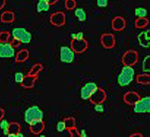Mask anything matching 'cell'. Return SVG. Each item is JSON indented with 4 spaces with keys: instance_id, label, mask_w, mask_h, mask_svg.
<instances>
[{
    "instance_id": "ba28073f",
    "label": "cell",
    "mask_w": 150,
    "mask_h": 137,
    "mask_svg": "<svg viewBox=\"0 0 150 137\" xmlns=\"http://www.w3.org/2000/svg\"><path fill=\"white\" fill-rule=\"evenodd\" d=\"M107 98H108V95H107L105 90L98 86L97 88L94 90L93 92L92 93V95H90L89 101L92 104H103L107 100Z\"/></svg>"
},
{
    "instance_id": "277c9868",
    "label": "cell",
    "mask_w": 150,
    "mask_h": 137,
    "mask_svg": "<svg viewBox=\"0 0 150 137\" xmlns=\"http://www.w3.org/2000/svg\"><path fill=\"white\" fill-rule=\"evenodd\" d=\"M121 61L123 66H135L139 61L138 52L134 49H129L122 54Z\"/></svg>"
},
{
    "instance_id": "ffe728a7",
    "label": "cell",
    "mask_w": 150,
    "mask_h": 137,
    "mask_svg": "<svg viewBox=\"0 0 150 137\" xmlns=\"http://www.w3.org/2000/svg\"><path fill=\"white\" fill-rule=\"evenodd\" d=\"M136 82L138 84L143 86H149L150 84V76L149 73H143L139 74L136 76Z\"/></svg>"
},
{
    "instance_id": "f1b7e54d",
    "label": "cell",
    "mask_w": 150,
    "mask_h": 137,
    "mask_svg": "<svg viewBox=\"0 0 150 137\" xmlns=\"http://www.w3.org/2000/svg\"><path fill=\"white\" fill-rule=\"evenodd\" d=\"M65 8L67 10H73L77 8L76 0H65Z\"/></svg>"
},
{
    "instance_id": "4316f807",
    "label": "cell",
    "mask_w": 150,
    "mask_h": 137,
    "mask_svg": "<svg viewBox=\"0 0 150 137\" xmlns=\"http://www.w3.org/2000/svg\"><path fill=\"white\" fill-rule=\"evenodd\" d=\"M11 37L10 31H0V42H10V38Z\"/></svg>"
},
{
    "instance_id": "d590c367",
    "label": "cell",
    "mask_w": 150,
    "mask_h": 137,
    "mask_svg": "<svg viewBox=\"0 0 150 137\" xmlns=\"http://www.w3.org/2000/svg\"><path fill=\"white\" fill-rule=\"evenodd\" d=\"M94 110L97 113H103L104 111V107L103 106V104H94Z\"/></svg>"
},
{
    "instance_id": "ac0fdd59",
    "label": "cell",
    "mask_w": 150,
    "mask_h": 137,
    "mask_svg": "<svg viewBox=\"0 0 150 137\" xmlns=\"http://www.w3.org/2000/svg\"><path fill=\"white\" fill-rule=\"evenodd\" d=\"M14 57L16 63H24L29 58V51L27 49H22L16 53Z\"/></svg>"
},
{
    "instance_id": "cb8c5ba5",
    "label": "cell",
    "mask_w": 150,
    "mask_h": 137,
    "mask_svg": "<svg viewBox=\"0 0 150 137\" xmlns=\"http://www.w3.org/2000/svg\"><path fill=\"white\" fill-rule=\"evenodd\" d=\"M8 129L9 134H14L16 135V134L21 131V124H19L17 122H9Z\"/></svg>"
},
{
    "instance_id": "ee69618b",
    "label": "cell",
    "mask_w": 150,
    "mask_h": 137,
    "mask_svg": "<svg viewBox=\"0 0 150 137\" xmlns=\"http://www.w3.org/2000/svg\"><path fill=\"white\" fill-rule=\"evenodd\" d=\"M2 133H3V134L5 136H7L8 134H9L8 132V129L6 128V129H4V130H2Z\"/></svg>"
},
{
    "instance_id": "bcb514c9",
    "label": "cell",
    "mask_w": 150,
    "mask_h": 137,
    "mask_svg": "<svg viewBox=\"0 0 150 137\" xmlns=\"http://www.w3.org/2000/svg\"><path fill=\"white\" fill-rule=\"evenodd\" d=\"M7 136H8V137H16V135H15V134H8L7 135Z\"/></svg>"
},
{
    "instance_id": "6da1fadb",
    "label": "cell",
    "mask_w": 150,
    "mask_h": 137,
    "mask_svg": "<svg viewBox=\"0 0 150 137\" xmlns=\"http://www.w3.org/2000/svg\"><path fill=\"white\" fill-rule=\"evenodd\" d=\"M135 71L133 66H123L120 74L118 75L117 82L120 86H127L134 81Z\"/></svg>"
},
{
    "instance_id": "f6af8a7d",
    "label": "cell",
    "mask_w": 150,
    "mask_h": 137,
    "mask_svg": "<svg viewBox=\"0 0 150 137\" xmlns=\"http://www.w3.org/2000/svg\"><path fill=\"white\" fill-rule=\"evenodd\" d=\"M23 136H24V135L22 134V133H21V132H19L18 134H16V137H23Z\"/></svg>"
},
{
    "instance_id": "30bf717a",
    "label": "cell",
    "mask_w": 150,
    "mask_h": 137,
    "mask_svg": "<svg viewBox=\"0 0 150 137\" xmlns=\"http://www.w3.org/2000/svg\"><path fill=\"white\" fill-rule=\"evenodd\" d=\"M100 42L105 49H112L116 46V37L113 34L104 33L101 35Z\"/></svg>"
},
{
    "instance_id": "2e32d148",
    "label": "cell",
    "mask_w": 150,
    "mask_h": 137,
    "mask_svg": "<svg viewBox=\"0 0 150 137\" xmlns=\"http://www.w3.org/2000/svg\"><path fill=\"white\" fill-rule=\"evenodd\" d=\"M38 79V75L34 76V75H30V74H27L24 75L23 80L20 85L24 89H27V90L33 89Z\"/></svg>"
},
{
    "instance_id": "4fadbf2b",
    "label": "cell",
    "mask_w": 150,
    "mask_h": 137,
    "mask_svg": "<svg viewBox=\"0 0 150 137\" xmlns=\"http://www.w3.org/2000/svg\"><path fill=\"white\" fill-rule=\"evenodd\" d=\"M98 87V85L95 82H88L83 86L80 90V98L83 100H89V97L92 95L94 90Z\"/></svg>"
},
{
    "instance_id": "74e56055",
    "label": "cell",
    "mask_w": 150,
    "mask_h": 137,
    "mask_svg": "<svg viewBox=\"0 0 150 137\" xmlns=\"http://www.w3.org/2000/svg\"><path fill=\"white\" fill-rule=\"evenodd\" d=\"M76 35H75V39L74 40H80L84 39V34L83 32L82 31H80V32L75 33Z\"/></svg>"
},
{
    "instance_id": "1f68e13d",
    "label": "cell",
    "mask_w": 150,
    "mask_h": 137,
    "mask_svg": "<svg viewBox=\"0 0 150 137\" xmlns=\"http://www.w3.org/2000/svg\"><path fill=\"white\" fill-rule=\"evenodd\" d=\"M24 78V74L23 72H16L14 74V81L17 83L21 84V82L23 81Z\"/></svg>"
},
{
    "instance_id": "83f0119b",
    "label": "cell",
    "mask_w": 150,
    "mask_h": 137,
    "mask_svg": "<svg viewBox=\"0 0 150 137\" xmlns=\"http://www.w3.org/2000/svg\"><path fill=\"white\" fill-rule=\"evenodd\" d=\"M148 11L145 8H137L134 9V15L137 17H146Z\"/></svg>"
},
{
    "instance_id": "8d00e7d4",
    "label": "cell",
    "mask_w": 150,
    "mask_h": 137,
    "mask_svg": "<svg viewBox=\"0 0 150 137\" xmlns=\"http://www.w3.org/2000/svg\"><path fill=\"white\" fill-rule=\"evenodd\" d=\"M10 42H11V44L12 45V46H13L14 49L20 47V46H21V44H22V43L21 42V41L18 40L16 39V38H13V39H12V40Z\"/></svg>"
},
{
    "instance_id": "3957f363",
    "label": "cell",
    "mask_w": 150,
    "mask_h": 137,
    "mask_svg": "<svg viewBox=\"0 0 150 137\" xmlns=\"http://www.w3.org/2000/svg\"><path fill=\"white\" fill-rule=\"evenodd\" d=\"M38 119H44V112L37 105H33L26 109L24 114V120L29 124L31 122Z\"/></svg>"
},
{
    "instance_id": "ab89813d",
    "label": "cell",
    "mask_w": 150,
    "mask_h": 137,
    "mask_svg": "<svg viewBox=\"0 0 150 137\" xmlns=\"http://www.w3.org/2000/svg\"><path fill=\"white\" fill-rule=\"evenodd\" d=\"M5 110H4L3 108H2V107H0V120H2V119H3L4 117H5Z\"/></svg>"
},
{
    "instance_id": "836d02e7",
    "label": "cell",
    "mask_w": 150,
    "mask_h": 137,
    "mask_svg": "<svg viewBox=\"0 0 150 137\" xmlns=\"http://www.w3.org/2000/svg\"><path fill=\"white\" fill-rule=\"evenodd\" d=\"M109 0H96V4L99 8L108 7Z\"/></svg>"
},
{
    "instance_id": "7c38bea8",
    "label": "cell",
    "mask_w": 150,
    "mask_h": 137,
    "mask_svg": "<svg viewBox=\"0 0 150 137\" xmlns=\"http://www.w3.org/2000/svg\"><path fill=\"white\" fill-rule=\"evenodd\" d=\"M29 130L35 136H39L44 132L45 129V123L44 119H38L31 122L29 124Z\"/></svg>"
},
{
    "instance_id": "7dc6e473",
    "label": "cell",
    "mask_w": 150,
    "mask_h": 137,
    "mask_svg": "<svg viewBox=\"0 0 150 137\" xmlns=\"http://www.w3.org/2000/svg\"><path fill=\"white\" fill-rule=\"evenodd\" d=\"M0 15H1V14H0Z\"/></svg>"
},
{
    "instance_id": "5bb4252c",
    "label": "cell",
    "mask_w": 150,
    "mask_h": 137,
    "mask_svg": "<svg viewBox=\"0 0 150 137\" xmlns=\"http://www.w3.org/2000/svg\"><path fill=\"white\" fill-rule=\"evenodd\" d=\"M127 26V22L125 19L121 16H116L112 19L111 22V27L115 31H122L125 29Z\"/></svg>"
},
{
    "instance_id": "e0dca14e",
    "label": "cell",
    "mask_w": 150,
    "mask_h": 137,
    "mask_svg": "<svg viewBox=\"0 0 150 137\" xmlns=\"http://www.w3.org/2000/svg\"><path fill=\"white\" fill-rule=\"evenodd\" d=\"M15 21V14L11 10H5L0 15V22L2 23H12Z\"/></svg>"
},
{
    "instance_id": "60d3db41",
    "label": "cell",
    "mask_w": 150,
    "mask_h": 137,
    "mask_svg": "<svg viewBox=\"0 0 150 137\" xmlns=\"http://www.w3.org/2000/svg\"><path fill=\"white\" fill-rule=\"evenodd\" d=\"M87 134L85 130H81L80 131V137H87Z\"/></svg>"
},
{
    "instance_id": "8992f818",
    "label": "cell",
    "mask_w": 150,
    "mask_h": 137,
    "mask_svg": "<svg viewBox=\"0 0 150 137\" xmlns=\"http://www.w3.org/2000/svg\"><path fill=\"white\" fill-rule=\"evenodd\" d=\"M59 58L60 61L62 63L70 64L72 63L74 61L75 53L68 46H61L59 51Z\"/></svg>"
},
{
    "instance_id": "b9f144b4",
    "label": "cell",
    "mask_w": 150,
    "mask_h": 137,
    "mask_svg": "<svg viewBox=\"0 0 150 137\" xmlns=\"http://www.w3.org/2000/svg\"><path fill=\"white\" fill-rule=\"evenodd\" d=\"M50 5H53L59 2V0H46Z\"/></svg>"
},
{
    "instance_id": "f546056e",
    "label": "cell",
    "mask_w": 150,
    "mask_h": 137,
    "mask_svg": "<svg viewBox=\"0 0 150 137\" xmlns=\"http://www.w3.org/2000/svg\"><path fill=\"white\" fill-rule=\"evenodd\" d=\"M149 55H146L142 63V70L144 73H149Z\"/></svg>"
},
{
    "instance_id": "9a60e30c",
    "label": "cell",
    "mask_w": 150,
    "mask_h": 137,
    "mask_svg": "<svg viewBox=\"0 0 150 137\" xmlns=\"http://www.w3.org/2000/svg\"><path fill=\"white\" fill-rule=\"evenodd\" d=\"M141 98L138 93L134 91H129L125 93L123 95V101L128 106H134Z\"/></svg>"
},
{
    "instance_id": "7402d4cb",
    "label": "cell",
    "mask_w": 150,
    "mask_h": 137,
    "mask_svg": "<svg viewBox=\"0 0 150 137\" xmlns=\"http://www.w3.org/2000/svg\"><path fill=\"white\" fill-rule=\"evenodd\" d=\"M50 5L46 0H38V2L36 5V10L38 13L47 12L50 10Z\"/></svg>"
},
{
    "instance_id": "7bdbcfd3",
    "label": "cell",
    "mask_w": 150,
    "mask_h": 137,
    "mask_svg": "<svg viewBox=\"0 0 150 137\" xmlns=\"http://www.w3.org/2000/svg\"><path fill=\"white\" fill-rule=\"evenodd\" d=\"M130 137H135V136H138V137H143V134L141 133H134V134H132L131 135L129 136Z\"/></svg>"
},
{
    "instance_id": "9c48e42d",
    "label": "cell",
    "mask_w": 150,
    "mask_h": 137,
    "mask_svg": "<svg viewBox=\"0 0 150 137\" xmlns=\"http://www.w3.org/2000/svg\"><path fill=\"white\" fill-rule=\"evenodd\" d=\"M70 47L75 54H83L89 48V42L85 38L80 40H71L70 42Z\"/></svg>"
},
{
    "instance_id": "4dcf8cb0",
    "label": "cell",
    "mask_w": 150,
    "mask_h": 137,
    "mask_svg": "<svg viewBox=\"0 0 150 137\" xmlns=\"http://www.w3.org/2000/svg\"><path fill=\"white\" fill-rule=\"evenodd\" d=\"M68 134H70L71 137H80V130L77 127H74L71 128L67 129Z\"/></svg>"
},
{
    "instance_id": "8fae6325",
    "label": "cell",
    "mask_w": 150,
    "mask_h": 137,
    "mask_svg": "<svg viewBox=\"0 0 150 137\" xmlns=\"http://www.w3.org/2000/svg\"><path fill=\"white\" fill-rule=\"evenodd\" d=\"M15 56V49L10 42H0V58H11Z\"/></svg>"
},
{
    "instance_id": "d4e9b609",
    "label": "cell",
    "mask_w": 150,
    "mask_h": 137,
    "mask_svg": "<svg viewBox=\"0 0 150 137\" xmlns=\"http://www.w3.org/2000/svg\"><path fill=\"white\" fill-rule=\"evenodd\" d=\"M43 69H44V66H43V65L41 64V63H35V64L31 67L30 70H29V72H28V74L34 75V76H38V74L42 71Z\"/></svg>"
},
{
    "instance_id": "d6a6232c",
    "label": "cell",
    "mask_w": 150,
    "mask_h": 137,
    "mask_svg": "<svg viewBox=\"0 0 150 137\" xmlns=\"http://www.w3.org/2000/svg\"><path fill=\"white\" fill-rule=\"evenodd\" d=\"M56 130H57V131L59 133L63 132V131H65L66 130L63 121H60V122H59L57 123V124H56Z\"/></svg>"
},
{
    "instance_id": "7a4b0ae2",
    "label": "cell",
    "mask_w": 150,
    "mask_h": 137,
    "mask_svg": "<svg viewBox=\"0 0 150 137\" xmlns=\"http://www.w3.org/2000/svg\"><path fill=\"white\" fill-rule=\"evenodd\" d=\"M11 34L13 38H16L23 44H29L33 39L32 33L23 27H17L14 29Z\"/></svg>"
},
{
    "instance_id": "603a6c76",
    "label": "cell",
    "mask_w": 150,
    "mask_h": 137,
    "mask_svg": "<svg viewBox=\"0 0 150 137\" xmlns=\"http://www.w3.org/2000/svg\"><path fill=\"white\" fill-rule=\"evenodd\" d=\"M74 15L80 22H85L86 20V14L82 8H76L74 9Z\"/></svg>"
},
{
    "instance_id": "e575fe53",
    "label": "cell",
    "mask_w": 150,
    "mask_h": 137,
    "mask_svg": "<svg viewBox=\"0 0 150 137\" xmlns=\"http://www.w3.org/2000/svg\"><path fill=\"white\" fill-rule=\"evenodd\" d=\"M9 122L7 119H3L2 120H0V129L1 130H4V129H6L8 127Z\"/></svg>"
},
{
    "instance_id": "484cf974",
    "label": "cell",
    "mask_w": 150,
    "mask_h": 137,
    "mask_svg": "<svg viewBox=\"0 0 150 137\" xmlns=\"http://www.w3.org/2000/svg\"><path fill=\"white\" fill-rule=\"evenodd\" d=\"M64 124L65 125V128H71V127H77V123H76V119H75L74 117L73 116H69L67 117V118H65L63 119Z\"/></svg>"
},
{
    "instance_id": "52a82bcc",
    "label": "cell",
    "mask_w": 150,
    "mask_h": 137,
    "mask_svg": "<svg viewBox=\"0 0 150 137\" xmlns=\"http://www.w3.org/2000/svg\"><path fill=\"white\" fill-rule=\"evenodd\" d=\"M50 22L56 28H61L66 23V15L63 11H56L50 14Z\"/></svg>"
},
{
    "instance_id": "5b68a950",
    "label": "cell",
    "mask_w": 150,
    "mask_h": 137,
    "mask_svg": "<svg viewBox=\"0 0 150 137\" xmlns=\"http://www.w3.org/2000/svg\"><path fill=\"white\" fill-rule=\"evenodd\" d=\"M150 97L149 95L140 98V100L134 105V112L135 113H149Z\"/></svg>"
},
{
    "instance_id": "44dd1931",
    "label": "cell",
    "mask_w": 150,
    "mask_h": 137,
    "mask_svg": "<svg viewBox=\"0 0 150 137\" xmlns=\"http://www.w3.org/2000/svg\"><path fill=\"white\" fill-rule=\"evenodd\" d=\"M149 23V21L147 17H137L135 19L134 26L136 29H143L146 28Z\"/></svg>"
},
{
    "instance_id": "f35d334b",
    "label": "cell",
    "mask_w": 150,
    "mask_h": 137,
    "mask_svg": "<svg viewBox=\"0 0 150 137\" xmlns=\"http://www.w3.org/2000/svg\"><path fill=\"white\" fill-rule=\"evenodd\" d=\"M6 3H7V0H0V10L5 8Z\"/></svg>"
},
{
    "instance_id": "d6986e66",
    "label": "cell",
    "mask_w": 150,
    "mask_h": 137,
    "mask_svg": "<svg viewBox=\"0 0 150 137\" xmlns=\"http://www.w3.org/2000/svg\"><path fill=\"white\" fill-rule=\"evenodd\" d=\"M149 31L147 30L146 31H143L137 36V40L140 46L143 48L149 47Z\"/></svg>"
}]
</instances>
